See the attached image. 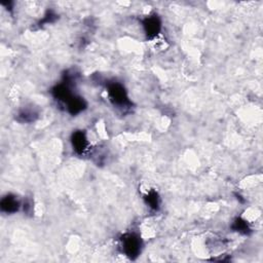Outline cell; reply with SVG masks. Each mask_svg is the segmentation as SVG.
<instances>
[{"label":"cell","instance_id":"obj_3","mask_svg":"<svg viewBox=\"0 0 263 263\" xmlns=\"http://www.w3.org/2000/svg\"><path fill=\"white\" fill-rule=\"evenodd\" d=\"M71 143L73 150L77 154H83L89 146V141L87 135L83 131H76L71 137Z\"/></svg>","mask_w":263,"mask_h":263},{"label":"cell","instance_id":"obj_5","mask_svg":"<svg viewBox=\"0 0 263 263\" xmlns=\"http://www.w3.org/2000/svg\"><path fill=\"white\" fill-rule=\"evenodd\" d=\"M52 94L54 96V98L56 100H58L59 102H62V103H67L68 101L74 96L72 93H71V90H70V85L67 84V83H62L60 84L58 86H56L53 91H52Z\"/></svg>","mask_w":263,"mask_h":263},{"label":"cell","instance_id":"obj_6","mask_svg":"<svg viewBox=\"0 0 263 263\" xmlns=\"http://www.w3.org/2000/svg\"><path fill=\"white\" fill-rule=\"evenodd\" d=\"M0 207H2L3 212L8 214H14L19 211L20 207H21V204H20L19 199L15 195L8 194L2 199Z\"/></svg>","mask_w":263,"mask_h":263},{"label":"cell","instance_id":"obj_1","mask_svg":"<svg viewBox=\"0 0 263 263\" xmlns=\"http://www.w3.org/2000/svg\"><path fill=\"white\" fill-rule=\"evenodd\" d=\"M121 246L126 256L135 259L141 253L142 249V239L136 233H127L121 238Z\"/></svg>","mask_w":263,"mask_h":263},{"label":"cell","instance_id":"obj_8","mask_svg":"<svg viewBox=\"0 0 263 263\" xmlns=\"http://www.w3.org/2000/svg\"><path fill=\"white\" fill-rule=\"evenodd\" d=\"M144 199H145L146 205H147L150 209H152V210H154V211L158 210V208H159V196H158V193H157L156 191L150 190V191L145 195Z\"/></svg>","mask_w":263,"mask_h":263},{"label":"cell","instance_id":"obj_7","mask_svg":"<svg viewBox=\"0 0 263 263\" xmlns=\"http://www.w3.org/2000/svg\"><path fill=\"white\" fill-rule=\"evenodd\" d=\"M66 107L71 115H76L87 108V102L82 97L73 96L66 103Z\"/></svg>","mask_w":263,"mask_h":263},{"label":"cell","instance_id":"obj_2","mask_svg":"<svg viewBox=\"0 0 263 263\" xmlns=\"http://www.w3.org/2000/svg\"><path fill=\"white\" fill-rule=\"evenodd\" d=\"M107 90L109 99L113 103V105H116L121 108H127L131 105L127 91L123 85H120L119 83H111L108 85Z\"/></svg>","mask_w":263,"mask_h":263},{"label":"cell","instance_id":"obj_4","mask_svg":"<svg viewBox=\"0 0 263 263\" xmlns=\"http://www.w3.org/2000/svg\"><path fill=\"white\" fill-rule=\"evenodd\" d=\"M143 28L148 38H154L161 29V22L157 16H150L143 21Z\"/></svg>","mask_w":263,"mask_h":263},{"label":"cell","instance_id":"obj_9","mask_svg":"<svg viewBox=\"0 0 263 263\" xmlns=\"http://www.w3.org/2000/svg\"><path fill=\"white\" fill-rule=\"evenodd\" d=\"M232 229L241 234H249L251 231L248 222L241 218H236L234 220L233 224H232Z\"/></svg>","mask_w":263,"mask_h":263}]
</instances>
